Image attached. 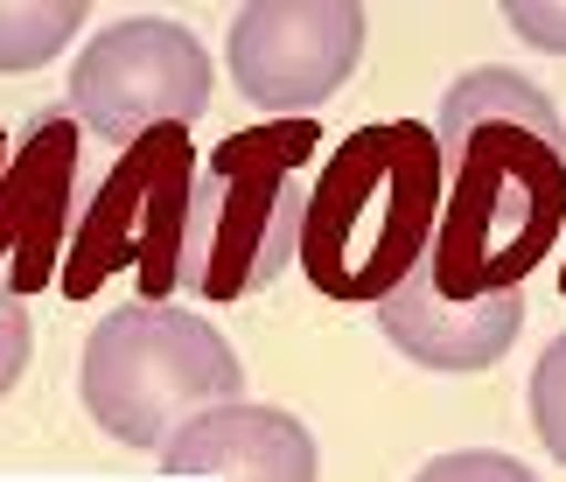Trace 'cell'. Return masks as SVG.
<instances>
[{
    "label": "cell",
    "mask_w": 566,
    "mask_h": 482,
    "mask_svg": "<svg viewBox=\"0 0 566 482\" xmlns=\"http://www.w3.org/2000/svg\"><path fill=\"white\" fill-rule=\"evenodd\" d=\"M504 21L525 42H538V50H559L566 56V8H525V0H517V8H504Z\"/></svg>",
    "instance_id": "obj_15"
},
{
    "label": "cell",
    "mask_w": 566,
    "mask_h": 482,
    "mask_svg": "<svg viewBox=\"0 0 566 482\" xmlns=\"http://www.w3.org/2000/svg\"><path fill=\"white\" fill-rule=\"evenodd\" d=\"M245 364L203 315L176 301H126L113 308L77 357L84 412L126 448H168L189 420L217 406H238Z\"/></svg>",
    "instance_id": "obj_4"
},
{
    "label": "cell",
    "mask_w": 566,
    "mask_h": 482,
    "mask_svg": "<svg viewBox=\"0 0 566 482\" xmlns=\"http://www.w3.org/2000/svg\"><path fill=\"white\" fill-rule=\"evenodd\" d=\"M168 475L217 482H315V433L280 406H217L161 448Z\"/></svg>",
    "instance_id": "obj_10"
},
{
    "label": "cell",
    "mask_w": 566,
    "mask_h": 482,
    "mask_svg": "<svg viewBox=\"0 0 566 482\" xmlns=\"http://www.w3.org/2000/svg\"><path fill=\"white\" fill-rule=\"evenodd\" d=\"M35 357V328H29V308H21V294L0 287V399L21 385V370Z\"/></svg>",
    "instance_id": "obj_14"
},
{
    "label": "cell",
    "mask_w": 566,
    "mask_h": 482,
    "mask_svg": "<svg viewBox=\"0 0 566 482\" xmlns=\"http://www.w3.org/2000/svg\"><path fill=\"white\" fill-rule=\"evenodd\" d=\"M84 196H92L84 126L71 119V105H42L21 119V134L8 140V168H0V287L8 294L29 301L63 273Z\"/></svg>",
    "instance_id": "obj_7"
},
{
    "label": "cell",
    "mask_w": 566,
    "mask_h": 482,
    "mask_svg": "<svg viewBox=\"0 0 566 482\" xmlns=\"http://www.w3.org/2000/svg\"><path fill=\"white\" fill-rule=\"evenodd\" d=\"M532 427L546 441V454L566 469V336H553L546 357L532 364Z\"/></svg>",
    "instance_id": "obj_12"
},
{
    "label": "cell",
    "mask_w": 566,
    "mask_h": 482,
    "mask_svg": "<svg viewBox=\"0 0 566 482\" xmlns=\"http://www.w3.org/2000/svg\"><path fill=\"white\" fill-rule=\"evenodd\" d=\"M231 77L245 105L273 119H308V105L336 98L364 56V8L357 0H259L231 21Z\"/></svg>",
    "instance_id": "obj_8"
},
{
    "label": "cell",
    "mask_w": 566,
    "mask_h": 482,
    "mask_svg": "<svg viewBox=\"0 0 566 482\" xmlns=\"http://www.w3.org/2000/svg\"><path fill=\"white\" fill-rule=\"evenodd\" d=\"M441 224L420 273L441 294L490 301L525 287L566 224V119L525 71L483 63L454 77L441 113Z\"/></svg>",
    "instance_id": "obj_1"
},
{
    "label": "cell",
    "mask_w": 566,
    "mask_h": 482,
    "mask_svg": "<svg viewBox=\"0 0 566 482\" xmlns=\"http://www.w3.org/2000/svg\"><path fill=\"white\" fill-rule=\"evenodd\" d=\"M8 140H14V134H0V168H8Z\"/></svg>",
    "instance_id": "obj_16"
},
{
    "label": "cell",
    "mask_w": 566,
    "mask_h": 482,
    "mask_svg": "<svg viewBox=\"0 0 566 482\" xmlns=\"http://www.w3.org/2000/svg\"><path fill=\"white\" fill-rule=\"evenodd\" d=\"M196 168H203V155H196L189 126H161V134L134 140L84 196L56 287L71 301H92L105 280H134L140 301L182 294Z\"/></svg>",
    "instance_id": "obj_5"
},
{
    "label": "cell",
    "mask_w": 566,
    "mask_h": 482,
    "mask_svg": "<svg viewBox=\"0 0 566 482\" xmlns=\"http://www.w3.org/2000/svg\"><path fill=\"white\" fill-rule=\"evenodd\" d=\"M315 155H322L315 119H259L224 147H210L203 168H196L182 294L245 301L294 266Z\"/></svg>",
    "instance_id": "obj_3"
},
{
    "label": "cell",
    "mask_w": 566,
    "mask_h": 482,
    "mask_svg": "<svg viewBox=\"0 0 566 482\" xmlns=\"http://www.w3.org/2000/svg\"><path fill=\"white\" fill-rule=\"evenodd\" d=\"M412 482H538L517 454H496V448H454V454H433V462L412 475Z\"/></svg>",
    "instance_id": "obj_13"
},
{
    "label": "cell",
    "mask_w": 566,
    "mask_h": 482,
    "mask_svg": "<svg viewBox=\"0 0 566 482\" xmlns=\"http://www.w3.org/2000/svg\"><path fill=\"white\" fill-rule=\"evenodd\" d=\"M84 29V0H0V71H42Z\"/></svg>",
    "instance_id": "obj_11"
},
{
    "label": "cell",
    "mask_w": 566,
    "mask_h": 482,
    "mask_svg": "<svg viewBox=\"0 0 566 482\" xmlns=\"http://www.w3.org/2000/svg\"><path fill=\"white\" fill-rule=\"evenodd\" d=\"M559 287H566V273H559Z\"/></svg>",
    "instance_id": "obj_17"
},
{
    "label": "cell",
    "mask_w": 566,
    "mask_h": 482,
    "mask_svg": "<svg viewBox=\"0 0 566 482\" xmlns=\"http://www.w3.org/2000/svg\"><path fill=\"white\" fill-rule=\"evenodd\" d=\"M71 119L105 147H134L161 126H196L210 113V50L182 21L126 14L77 50L71 71Z\"/></svg>",
    "instance_id": "obj_6"
},
{
    "label": "cell",
    "mask_w": 566,
    "mask_h": 482,
    "mask_svg": "<svg viewBox=\"0 0 566 482\" xmlns=\"http://www.w3.org/2000/svg\"><path fill=\"white\" fill-rule=\"evenodd\" d=\"M517 322H525V287L490 294V301H462V294H441L420 266L378 301L385 343L406 349L427 370H490L517 343Z\"/></svg>",
    "instance_id": "obj_9"
},
{
    "label": "cell",
    "mask_w": 566,
    "mask_h": 482,
    "mask_svg": "<svg viewBox=\"0 0 566 482\" xmlns=\"http://www.w3.org/2000/svg\"><path fill=\"white\" fill-rule=\"evenodd\" d=\"M441 224V147L420 119L357 126L315 168L301 217V273L329 301H378L427 259Z\"/></svg>",
    "instance_id": "obj_2"
}]
</instances>
